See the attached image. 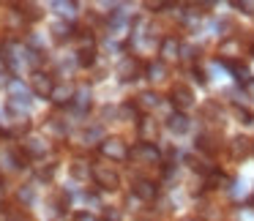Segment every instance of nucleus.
I'll return each instance as SVG.
<instances>
[{
    "mask_svg": "<svg viewBox=\"0 0 254 221\" xmlns=\"http://www.w3.org/2000/svg\"><path fill=\"white\" fill-rule=\"evenodd\" d=\"M8 90H11L8 110H28V107H30V90L25 88L19 79H11V82H8Z\"/></svg>",
    "mask_w": 254,
    "mask_h": 221,
    "instance_id": "1",
    "label": "nucleus"
},
{
    "mask_svg": "<svg viewBox=\"0 0 254 221\" xmlns=\"http://www.w3.org/2000/svg\"><path fill=\"white\" fill-rule=\"evenodd\" d=\"M93 180L99 183V188H104V191H115V188L121 186V175H118L115 169H110V166H93Z\"/></svg>",
    "mask_w": 254,
    "mask_h": 221,
    "instance_id": "2",
    "label": "nucleus"
},
{
    "mask_svg": "<svg viewBox=\"0 0 254 221\" xmlns=\"http://www.w3.org/2000/svg\"><path fill=\"white\" fill-rule=\"evenodd\" d=\"M99 148H101V156H107V159H112V161H123V159H128L126 142H123V139H118V137L104 139V142H101Z\"/></svg>",
    "mask_w": 254,
    "mask_h": 221,
    "instance_id": "3",
    "label": "nucleus"
},
{
    "mask_svg": "<svg viewBox=\"0 0 254 221\" xmlns=\"http://www.w3.org/2000/svg\"><path fill=\"white\" fill-rule=\"evenodd\" d=\"M30 88H33L36 96H41V99H50L52 90H55V82H52L50 74L44 71H33V77H30Z\"/></svg>",
    "mask_w": 254,
    "mask_h": 221,
    "instance_id": "4",
    "label": "nucleus"
},
{
    "mask_svg": "<svg viewBox=\"0 0 254 221\" xmlns=\"http://www.w3.org/2000/svg\"><path fill=\"white\" fill-rule=\"evenodd\" d=\"M55 104H71L74 99H77V88H74L71 82H63V85H55V90H52V96H50Z\"/></svg>",
    "mask_w": 254,
    "mask_h": 221,
    "instance_id": "5",
    "label": "nucleus"
},
{
    "mask_svg": "<svg viewBox=\"0 0 254 221\" xmlns=\"http://www.w3.org/2000/svg\"><path fill=\"white\" fill-rule=\"evenodd\" d=\"M172 104L178 107V110H189V107L194 104V96H191V90L186 88V85H175L172 88Z\"/></svg>",
    "mask_w": 254,
    "mask_h": 221,
    "instance_id": "6",
    "label": "nucleus"
},
{
    "mask_svg": "<svg viewBox=\"0 0 254 221\" xmlns=\"http://www.w3.org/2000/svg\"><path fill=\"white\" fill-rule=\"evenodd\" d=\"M134 159L145 161V164H159L161 153H159V148H156L153 142H142L137 150H134Z\"/></svg>",
    "mask_w": 254,
    "mask_h": 221,
    "instance_id": "7",
    "label": "nucleus"
},
{
    "mask_svg": "<svg viewBox=\"0 0 254 221\" xmlns=\"http://www.w3.org/2000/svg\"><path fill=\"white\" fill-rule=\"evenodd\" d=\"M134 194H137L139 199H145V202H150V199H156V194H159V186H156L153 180H137L134 183Z\"/></svg>",
    "mask_w": 254,
    "mask_h": 221,
    "instance_id": "8",
    "label": "nucleus"
},
{
    "mask_svg": "<svg viewBox=\"0 0 254 221\" xmlns=\"http://www.w3.org/2000/svg\"><path fill=\"white\" fill-rule=\"evenodd\" d=\"M161 60H178V57H181V41H175V39H172V36H170V39H164V41H161Z\"/></svg>",
    "mask_w": 254,
    "mask_h": 221,
    "instance_id": "9",
    "label": "nucleus"
},
{
    "mask_svg": "<svg viewBox=\"0 0 254 221\" xmlns=\"http://www.w3.org/2000/svg\"><path fill=\"white\" fill-rule=\"evenodd\" d=\"M137 74H139V63L134 60V57L121 60V66H118V77H121L123 82H128V79H137Z\"/></svg>",
    "mask_w": 254,
    "mask_h": 221,
    "instance_id": "10",
    "label": "nucleus"
},
{
    "mask_svg": "<svg viewBox=\"0 0 254 221\" xmlns=\"http://www.w3.org/2000/svg\"><path fill=\"white\" fill-rule=\"evenodd\" d=\"M167 128H170L172 134H186L189 131V117L183 115V112H172V115L167 117Z\"/></svg>",
    "mask_w": 254,
    "mask_h": 221,
    "instance_id": "11",
    "label": "nucleus"
},
{
    "mask_svg": "<svg viewBox=\"0 0 254 221\" xmlns=\"http://www.w3.org/2000/svg\"><path fill=\"white\" fill-rule=\"evenodd\" d=\"M156 134H159V123H156L153 117H142V120H139V137H142L145 142H153Z\"/></svg>",
    "mask_w": 254,
    "mask_h": 221,
    "instance_id": "12",
    "label": "nucleus"
},
{
    "mask_svg": "<svg viewBox=\"0 0 254 221\" xmlns=\"http://www.w3.org/2000/svg\"><path fill=\"white\" fill-rule=\"evenodd\" d=\"M22 148L28 150L30 156H44V153H47V145H44V139H36V137L25 139V142H22Z\"/></svg>",
    "mask_w": 254,
    "mask_h": 221,
    "instance_id": "13",
    "label": "nucleus"
},
{
    "mask_svg": "<svg viewBox=\"0 0 254 221\" xmlns=\"http://www.w3.org/2000/svg\"><path fill=\"white\" fill-rule=\"evenodd\" d=\"M167 77V63L164 60H156L148 66V79H153V82H161V79Z\"/></svg>",
    "mask_w": 254,
    "mask_h": 221,
    "instance_id": "14",
    "label": "nucleus"
},
{
    "mask_svg": "<svg viewBox=\"0 0 254 221\" xmlns=\"http://www.w3.org/2000/svg\"><path fill=\"white\" fill-rule=\"evenodd\" d=\"M230 150H232L235 159H241V156H246L249 150H252V145H249L246 137H235V139H232V145H230Z\"/></svg>",
    "mask_w": 254,
    "mask_h": 221,
    "instance_id": "15",
    "label": "nucleus"
},
{
    "mask_svg": "<svg viewBox=\"0 0 254 221\" xmlns=\"http://www.w3.org/2000/svg\"><path fill=\"white\" fill-rule=\"evenodd\" d=\"M230 71L235 74V79H238L241 85H249V82H252V74H249V68L241 66V63H230Z\"/></svg>",
    "mask_w": 254,
    "mask_h": 221,
    "instance_id": "16",
    "label": "nucleus"
},
{
    "mask_svg": "<svg viewBox=\"0 0 254 221\" xmlns=\"http://www.w3.org/2000/svg\"><path fill=\"white\" fill-rule=\"evenodd\" d=\"M142 110H153L156 104H159V96L156 93H150V90H145V93H139V101H137Z\"/></svg>",
    "mask_w": 254,
    "mask_h": 221,
    "instance_id": "17",
    "label": "nucleus"
},
{
    "mask_svg": "<svg viewBox=\"0 0 254 221\" xmlns=\"http://www.w3.org/2000/svg\"><path fill=\"white\" fill-rule=\"evenodd\" d=\"M52 8H58V14H63V17H74V14H77V3H63V0H55Z\"/></svg>",
    "mask_w": 254,
    "mask_h": 221,
    "instance_id": "18",
    "label": "nucleus"
},
{
    "mask_svg": "<svg viewBox=\"0 0 254 221\" xmlns=\"http://www.w3.org/2000/svg\"><path fill=\"white\" fill-rule=\"evenodd\" d=\"M82 139H85V145H93L96 139H99V145L104 142V131H101L99 126H93V128H88V131L82 134Z\"/></svg>",
    "mask_w": 254,
    "mask_h": 221,
    "instance_id": "19",
    "label": "nucleus"
},
{
    "mask_svg": "<svg viewBox=\"0 0 254 221\" xmlns=\"http://www.w3.org/2000/svg\"><path fill=\"white\" fill-rule=\"evenodd\" d=\"M77 55H79V57H77V63H79L82 68L93 66V60H96V52H93V50H79Z\"/></svg>",
    "mask_w": 254,
    "mask_h": 221,
    "instance_id": "20",
    "label": "nucleus"
},
{
    "mask_svg": "<svg viewBox=\"0 0 254 221\" xmlns=\"http://www.w3.org/2000/svg\"><path fill=\"white\" fill-rule=\"evenodd\" d=\"M71 172H74V177H79V180H88V177H93V169H90V166H85L82 161H77Z\"/></svg>",
    "mask_w": 254,
    "mask_h": 221,
    "instance_id": "21",
    "label": "nucleus"
},
{
    "mask_svg": "<svg viewBox=\"0 0 254 221\" xmlns=\"http://www.w3.org/2000/svg\"><path fill=\"white\" fill-rule=\"evenodd\" d=\"M219 52H221L224 57H238V52H241V47H238V41H224Z\"/></svg>",
    "mask_w": 254,
    "mask_h": 221,
    "instance_id": "22",
    "label": "nucleus"
},
{
    "mask_svg": "<svg viewBox=\"0 0 254 221\" xmlns=\"http://www.w3.org/2000/svg\"><path fill=\"white\" fill-rule=\"evenodd\" d=\"M52 33H55V39H68V33H71V28L63 22H55L52 25Z\"/></svg>",
    "mask_w": 254,
    "mask_h": 221,
    "instance_id": "23",
    "label": "nucleus"
},
{
    "mask_svg": "<svg viewBox=\"0 0 254 221\" xmlns=\"http://www.w3.org/2000/svg\"><path fill=\"white\" fill-rule=\"evenodd\" d=\"M74 101H77L79 110H88V107H90V93H88V90H79L77 99H74Z\"/></svg>",
    "mask_w": 254,
    "mask_h": 221,
    "instance_id": "24",
    "label": "nucleus"
},
{
    "mask_svg": "<svg viewBox=\"0 0 254 221\" xmlns=\"http://www.w3.org/2000/svg\"><path fill=\"white\" fill-rule=\"evenodd\" d=\"M181 57L183 60H194V57H197V50L189 47V44H181Z\"/></svg>",
    "mask_w": 254,
    "mask_h": 221,
    "instance_id": "25",
    "label": "nucleus"
},
{
    "mask_svg": "<svg viewBox=\"0 0 254 221\" xmlns=\"http://www.w3.org/2000/svg\"><path fill=\"white\" fill-rule=\"evenodd\" d=\"M134 112H137V107H131V104H126V107H121V117L126 120V117H131Z\"/></svg>",
    "mask_w": 254,
    "mask_h": 221,
    "instance_id": "26",
    "label": "nucleus"
},
{
    "mask_svg": "<svg viewBox=\"0 0 254 221\" xmlns=\"http://www.w3.org/2000/svg\"><path fill=\"white\" fill-rule=\"evenodd\" d=\"M107 221H121V210H115V208H110L107 210V216H104Z\"/></svg>",
    "mask_w": 254,
    "mask_h": 221,
    "instance_id": "27",
    "label": "nucleus"
},
{
    "mask_svg": "<svg viewBox=\"0 0 254 221\" xmlns=\"http://www.w3.org/2000/svg\"><path fill=\"white\" fill-rule=\"evenodd\" d=\"M19 199H25V202H30V199H33V188H22V191H19Z\"/></svg>",
    "mask_w": 254,
    "mask_h": 221,
    "instance_id": "28",
    "label": "nucleus"
},
{
    "mask_svg": "<svg viewBox=\"0 0 254 221\" xmlns=\"http://www.w3.org/2000/svg\"><path fill=\"white\" fill-rule=\"evenodd\" d=\"M6 82H11V79H6V74L0 71V85H6Z\"/></svg>",
    "mask_w": 254,
    "mask_h": 221,
    "instance_id": "29",
    "label": "nucleus"
},
{
    "mask_svg": "<svg viewBox=\"0 0 254 221\" xmlns=\"http://www.w3.org/2000/svg\"><path fill=\"white\" fill-rule=\"evenodd\" d=\"M77 221H93V219H90V216H85V213H82V216H79Z\"/></svg>",
    "mask_w": 254,
    "mask_h": 221,
    "instance_id": "30",
    "label": "nucleus"
},
{
    "mask_svg": "<svg viewBox=\"0 0 254 221\" xmlns=\"http://www.w3.org/2000/svg\"><path fill=\"white\" fill-rule=\"evenodd\" d=\"M186 221H197V219H186Z\"/></svg>",
    "mask_w": 254,
    "mask_h": 221,
    "instance_id": "31",
    "label": "nucleus"
}]
</instances>
